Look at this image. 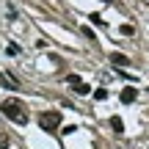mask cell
<instances>
[{
  "instance_id": "7a4b0ae2",
  "label": "cell",
  "mask_w": 149,
  "mask_h": 149,
  "mask_svg": "<svg viewBox=\"0 0 149 149\" xmlns=\"http://www.w3.org/2000/svg\"><path fill=\"white\" fill-rule=\"evenodd\" d=\"M39 124H42V130H47V133L58 130L61 127V111H44L42 116H39Z\"/></svg>"
},
{
  "instance_id": "30bf717a",
  "label": "cell",
  "mask_w": 149,
  "mask_h": 149,
  "mask_svg": "<svg viewBox=\"0 0 149 149\" xmlns=\"http://www.w3.org/2000/svg\"><path fill=\"white\" fill-rule=\"evenodd\" d=\"M66 83H69V86H77L80 77H77V74H69V77H66Z\"/></svg>"
},
{
  "instance_id": "8992f818",
  "label": "cell",
  "mask_w": 149,
  "mask_h": 149,
  "mask_svg": "<svg viewBox=\"0 0 149 149\" xmlns=\"http://www.w3.org/2000/svg\"><path fill=\"white\" fill-rule=\"evenodd\" d=\"M111 127L116 130V133H124V122H122L119 116H113V119H111Z\"/></svg>"
},
{
  "instance_id": "6da1fadb",
  "label": "cell",
  "mask_w": 149,
  "mask_h": 149,
  "mask_svg": "<svg viewBox=\"0 0 149 149\" xmlns=\"http://www.w3.org/2000/svg\"><path fill=\"white\" fill-rule=\"evenodd\" d=\"M0 111H3V116L11 119L14 124H28V111H25V105H22L19 100H6L3 105H0Z\"/></svg>"
},
{
  "instance_id": "ba28073f",
  "label": "cell",
  "mask_w": 149,
  "mask_h": 149,
  "mask_svg": "<svg viewBox=\"0 0 149 149\" xmlns=\"http://www.w3.org/2000/svg\"><path fill=\"white\" fill-rule=\"evenodd\" d=\"M8 144H11V141H8V135H6V133H0V149H8Z\"/></svg>"
},
{
  "instance_id": "7c38bea8",
  "label": "cell",
  "mask_w": 149,
  "mask_h": 149,
  "mask_svg": "<svg viewBox=\"0 0 149 149\" xmlns=\"http://www.w3.org/2000/svg\"><path fill=\"white\" fill-rule=\"evenodd\" d=\"M122 33L124 36H133V25H122Z\"/></svg>"
},
{
  "instance_id": "277c9868",
  "label": "cell",
  "mask_w": 149,
  "mask_h": 149,
  "mask_svg": "<svg viewBox=\"0 0 149 149\" xmlns=\"http://www.w3.org/2000/svg\"><path fill=\"white\" fill-rule=\"evenodd\" d=\"M0 86H3V88H19V83H17L11 74H6V72H0Z\"/></svg>"
},
{
  "instance_id": "3957f363",
  "label": "cell",
  "mask_w": 149,
  "mask_h": 149,
  "mask_svg": "<svg viewBox=\"0 0 149 149\" xmlns=\"http://www.w3.org/2000/svg\"><path fill=\"white\" fill-rule=\"evenodd\" d=\"M119 97H122V102H124V105H130V102H135V100H138V91H135V88H122V94H119Z\"/></svg>"
},
{
  "instance_id": "5b68a950",
  "label": "cell",
  "mask_w": 149,
  "mask_h": 149,
  "mask_svg": "<svg viewBox=\"0 0 149 149\" xmlns=\"http://www.w3.org/2000/svg\"><path fill=\"white\" fill-rule=\"evenodd\" d=\"M111 61L116 66H127L130 64V58H127V55H122V53H111Z\"/></svg>"
},
{
  "instance_id": "5bb4252c",
  "label": "cell",
  "mask_w": 149,
  "mask_h": 149,
  "mask_svg": "<svg viewBox=\"0 0 149 149\" xmlns=\"http://www.w3.org/2000/svg\"><path fill=\"white\" fill-rule=\"evenodd\" d=\"M108 3H113V0H108Z\"/></svg>"
},
{
  "instance_id": "9c48e42d",
  "label": "cell",
  "mask_w": 149,
  "mask_h": 149,
  "mask_svg": "<svg viewBox=\"0 0 149 149\" xmlns=\"http://www.w3.org/2000/svg\"><path fill=\"white\" fill-rule=\"evenodd\" d=\"M94 97H97V100H108V91H105V88H97Z\"/></svg>"
},
{
  "instance_id": "52a82bcc",
  "label": "cell",
  "mask_w": 149,
  "mask_h": 149,
  "mask_svg": "<svg viewBox=\"0 0 149 149\" xmlns=\"http://www.w3.org/2000/svg\"><path fill=\"white\" fill-rule=\"evenodd\" d=\"M74 91H77V94H88V86H86V83H83V80H80V83H77V86H74Z\"/></svg>"
},
{
  "instance_id": "8fae6325",
  "label": "cell",
  "mask_w": 149,
  "mask_h": 149,
  "mask_svg": "<svg viewBox=\"0 0 149 149\" xmlns=\"http://www.w3.org/2000/svg\"><path fill=\"white\" fill-rule=\"evenodd\" d=\"M91 22H94V25H105V22H102V17H100V14H91Z\"/></svg>"
},
{
  "instance_id": "4fadbf2b",
  "label": "cell",
  "mask_w": 149,
  "mask_h": 149,
  "mask_svg": "<svg viewBox=\"0 0 149 149\" xmlns=\"http://www.w3.org/2000/svg\"><path fill=\"white\" fill-rule=\"evenodd\" d=\"M6 53H8V55H17V53H19V47H17V44H8V50H6Z\"/></svg>"
}]
</instances>
